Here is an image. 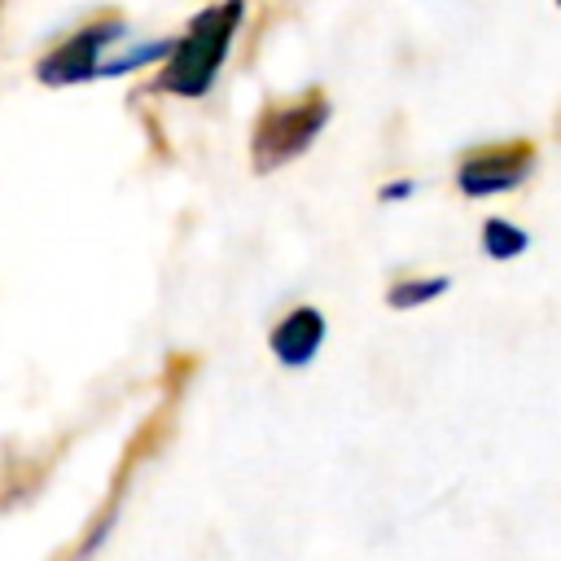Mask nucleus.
<instances>
[{
  "label": "nucleus",
  "mask_w": 561,
  "mask_h": 561,
  "mask_svg": "<svg viewBox=\"0 0 561 561\" xmlns=\"http://www.w3.org/2000/svg\"><path fill=\"white\" fill-rule=\"evenodd\" d=\"M557 4H561V0H557Z\"/></svg>",
  "instance_id": "9"
},
{
  "label": "nucleus",
  "mask_w": 561,
  "mask_h": 561,
  "mask_svg": "<svg viewBox=\"0 0 561 561\" xmlns=\"http://www.w3.org/2000/svg\"><path fill=\"white\" fill-rule=\"evenodd\" d=\"M526 245H530V237H526L517 224H508V219H500V215L482 224V250H486L491 259H500V263H504V259H517Z\"/></svg>",
  "instance_id": "7"
},
{
  "label": "nucleus",
  "mask_w": 561,
  "mask_h": 561,
  "mask_svg": "<svg viewBox=\"0 0 561 561\" xmlns=\"http://www.w3.org/2000/svg\"><path fill=\"white\" fill-rule=\"evenodd\" d=\"M241 9H245L241 0H228V4H219V9H206V13L193 22V31H188L180 44H171V61H167L158 88L180 92V96H202V92L215 83L224 57H228V44H232V35H237Z\"/></svg>",
  "instance_id": "1"
},
{
  "label": "nucleus",
  "mask_w": 561,
  "mask_h": 561,
  "mask_svg": "<svg viewBox=\"0 0 561 561\" xmlns=\"http://www.w3.org/2000/svg\"><path fill=\"white\" fill-rule=\"evenodd\" d=\"M324 333H329L324 311L311 307V302H302V307H294V311L280 316V324L272 329L267 346H272L276 364H285V368H307V364L320 355Z\"/></svg>",
  "instance_id": "4"
},
{
  "label": "nucleus",
  "mask_w": 561,
  "mask_h": 561,
  "mask_svg": "<svg viewBox=\"0 0 561 561\" xmlns=\"http://www.w3.org/2000/svg\"><path fill=\"white\" fill-rule=\"evenodd\" d=\"M447 285H451V276H408V280H394V285H390L386 302H390L394 311H412V307H425V302L443 298Z\"/></svg>",
  "instance_id": "6"
},
{
  "label": "nucleus",
  "mask_w": 561,
  "mask_h": 561,
  "mask_svg": "<svg viewBox=\"0 0 561 561\" xmlns=\"http://www.w3.org/2000/svg\"><path fill=\"white\" fill-rule=\"evenodd\" d=\"M118 35H123V22L88 26V31H79L70 44H61V48L39 66V75H44L48 83H79V79L96 75V57H101V48H105L110 39H118Z\"/></svg>",
  "instance_id": "5"
},
{
  "label": "nucleus",
  "mask_w": 561,
  "mask_h": 561,
  "mask_svg": "<svg viewBox=\"0 0 561 561\" xmlns=\"http://www.w3.org/2000/svg\"><path fill=\"white\" fill-rule=\"evenodd\" d=\"M535 167V145L530 140H508V145H482L469 149L456 167V188L465 197H500L513 193Z\"/></svg>",
  "instance_id": "3"
},
{
  "label": "nucleus",
  "mask_w": 561,
  "mask_h": 561,
  "mask_svg": "<svg viewBox=\"0 0 561 561\" xmlns=\"http://www.w3.org/2000/svg\"><path fill=\"white\" fill-rule=\"evenodd\" d=\"M412 193V180H394V184H381V202H403Z\"/></svg>",
  "instance_id": "8"
},
{
  "label": "nucleus",
  "mask_w": 561,
  "mask_h": 561,
  "mask_svg": "<svg viewBox=\"0 0 561 561\" xmlns=\"http://www.w3.org/2000/svg\"><path fill=\"white\" fill-rule=\"evenodd\" d=\"M324 123H329V101L320 92H307L302 101H289V105H272L254 127V167L272 171L294 162L298 153L311 149Z\"/></svg>",
  "instance_id": "2"
}]
</instances>
